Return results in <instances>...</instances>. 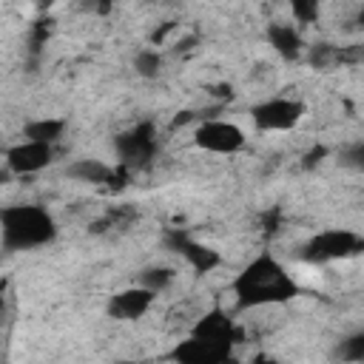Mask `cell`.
<instances>
[{
  "label": "cell",
  "mask_w": 364,
  "mask_h": 364,
  "mask_svg": "<svg viewBox=\"0 0 364 364\" xmlns=\"http://www.w3.org/2000/svg\"><path fill=\"white\" fill-rule=\"evenodd\" d=\"M68 173H71L74 179H80V182L102 185V182H111L117 171H114L111 165H105L102 159H77V162L68 168Z\"/></svg>",
  "instance_id": "cell-13"
},
{
  "label": "cell",
  "mask_w": 364,
  "mask_h": 364,
  "mask_svg": "<svg viewBox=\"0 0 364 364\" xmlns=\"http://www.w3.org/2000/svg\"><path fill=\"white\" fill-rule=\"evenodd\" d=\"M162 65H165V57L156 46H145L134 54V71L142 80H156L162 74Z\"/></svg>",
  "instance_id": "cell-14"
},
{
  "label": "cell",
  "mask_w": 364,
  "mask_h": 364,
  "mask_svg": "<svg viewBox=\"0 0 364 364\" xmlns=\"http://www.w3.org/2000/svg\"><path fill=\"white\" fill-rule=\"evenodd\" d=\"M341 364H344V361H341Z\"/></svg>",
  "instance_id": "cell-17"
},
{
  "label": "cell",
  "mask_w": 364,
  "mask_h": 364,
  "mask_svg": "<svg viewBox=\"0 0 364 364\" xmlns=\"http://www.w3.org/2000/svg\"><path fill=\"white\" fill-rule=\"evenodd\" d=\"M267 37H270L273 48H276L284 60L299 57V51H301V34H299V28H296L293 23H273L270 31H267Z\"/></svg>",
  "instance_id": "cell-12"
},
{
  "label": "cell",
  "mask_w": 364,
  "mask_h": 364,
  "mask_svg": "<svg viewBox=\"0 0 364 364\" xmlns=\"http://www.w3.org/2000/svg\"><path fill=\"white\" fill-rule=\"evenodd\" d=\"M3 162H6L9 173H14V176H34L54 162V145L20 139L11 148H6Z\"/></svg>",
  "instance_id": "cell-6"
},
{
  "label": "cell",
  "mask_w": 364,
  "mask_h": 364,
  "mask_svg": "<svg viewBox=\"0 0 364 364\" xmlns=\"http://www.w3.org/2000/svg\"><path fill=\"white\" fill-rule=\"evenodd\" d=\"M191 142L202 151V154H213V156H233L247 145V136L242 131V125H236L233 119L225 117H202L193 125Z\"/></svg>",
  "instance_id": "cell-3"
},
{
  "label": "cell",
  "mask_w": 364,
  "mask_h": 364,
  "mask_svg": "<svg viewBox=\"0 0 364 364\" xmlns=\"http://www.w3.org/2000/svg\"><path fill=\"white\" fill-rule=\"evenodd\" d=\"M176 250H179V256H182L193 270H199V273H208V270H213V267L219 264L216 250H210V247H205L202 242H193V239H188V236H176Z\"/></svg>",
  "instance_id": "cell-10"
},
{
  "label": "cell",
  "mask_w": 364,
  "mask_h": 364,
  "mask_svg": "<svg viewBox=\"0 0 364 364\" xmlns=\"http://www.w3.org/2000/svg\"><path fill=\"white\" fill-rule=\"evenodd\" d=\"M119 364H139V361H119Z\"/></svg>",
  "instance_id": "cell-16"
},
{
  "label": "cell",
  "mask_w": 364,
  "mask_h": 364,
  "mask_svg": "<svg viewBox=\"0 0 364 364\" xmlns=\"http://www.w3.org/2000/svg\"><path fill=\"white\" fill-rule=\"evenodd\" d=\"M358 247H361L358 233L347 228H330V230L316 233L304 245V259L307 262H338L350 253H358Z\"/></svg>",
  "instance_id": "cell-5"
},
{
  "label": "cell",
  "mask_w": 364,
  "mask_h": 364,
  "mask_svg": "<svg viewBox=\"0 0 364 364\" xmlns=\"http://www.w3.org/2000/svg\"><path fill=\"white\" fill-rule=\"evenodd\" d=\"M173 279H176V273H173L171 267H159V264H156V267H145L134 284H139V287L151 290L154 296H159L162 290H168V287L173 284Z\"/></svg>",
  "instance_id": "cell-15"
},
{
  "label": "cell",
  "mask_w": 364,
  "mask_h": 364,
  "mask_svg": "<svg viewBox=\"0 0 364 364\" xmlns=\"http://www.w3.org/2000/svg\"><path fill=\"white\" fill-rule=\"evenodd\" d=\"M154 151H156V131L151 125H136L117 139V156L122 165H142L154 156Z\"/></svg>",
  "instance_id": "cell-9"
},
{
  "label": "cell",
  "mask_w": 364,
  "mask_h": 364,
  "mask_svg": "<svg viewBox=\"0 0 364 364\" xmlns=\"http://www.w3.org/2000/svg\"><path fill=\"white\" fill-rule=\"evenodd\" d=\"M304 117V102L296 97H267L250 108V122L262 134H287L293 131Z\"/></svg>",
  "instance_id": "cell-4"
},
{
  "label": "cell",
  "mask_w": 364,
  "mask_h": 364,
  "mask_svg": "<svg viewBox=\"0 0 364 364\" xmlns=\"http://www.w3.org/2000/svg\"><path fill=\"white\" fill-rule=\"evenodd\" d=\"M230 353H233L230 344H219L205 336L188 333L182 341H176V347L171 350V358L173 364H228Z\"/></svg>",
  "instance_id": "cell-7"
},
{
  "label": "cell",
  "mask_w": 364,
  "mask_h": 364,
  "mask_svg": "<svg viewBox=\"0 0 364 364\" xmlns=\"http://www.w3.org/2000/svg\"><path fill=\"white\" fill-rule=\"evenodd\" d=\"M230 293L239 310L282 307L299 296V279L270 250L256 253L230 282Z\"/></svg>",
  "instance_id": "cell-1"
},
{
  "label": "cell",
  "mask_w": 364,
  "mask_h": 364,
  "mask_svg": "<svg viewBox=\"0 0 364 364\" xmlns=\"http://www.w3.org/2000/svg\"><path fill=\"white\" fill-rule=\"evenodd\" d=\"M63 131H65V119H60V117H37V119L26 122V128H23V139L46 142V145H57V142L63 139Z\"/></svg>",
  "instance_id": "cell-11"
},
{
  "label": "cell",
  "mask_w": 364,
  "mask_h": 364,
  "mask_svg": "<svg viewBox=\"0 0 364 364\" xmlns=\"http://www.w3.org/2000/svg\"><path fill=\"white\" fill-rule=\"evenodd\" d=\"M57 239V222L43 205H6L0 208V245L9 253H28Z\"/></svg>",
  "instance_id": "cell-2"
},
{
  "label": "cell",
  "mask_w": 364,
  "mask_h": 364,
  "mask_svg": "<svg viewBox=\"0 0 364 364\" xmlns=\"http://www.w3.org/2000/svg\"><path fill=\"white\" fill-rule=\"evenodd\" d=\"M154 301H156V296L151 290L131 284V287H125L108 299V316L117 321H136L154 307Z\"/></svg>",
  "instance_id": "cell-8"
}]
</instances>
